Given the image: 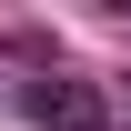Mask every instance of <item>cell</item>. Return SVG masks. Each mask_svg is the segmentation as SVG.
I'll return each instance as SVG.
<instances>
[{
  "label": "cell",
  "instance_id": "1",
  "mask_svg": "<svg viewBox=\"0 0 131 131\" xmlns=\"http://www.w3.org/2000/svg\"><path fill=\"white\" fill-rule=\"evenodd\" d=\"M20 111H30L40 131H111V101H101V81H81V71L20 81Z\"/></svg>",
  "mask_w": 131,
  "mask_h": 131
}]
</instances>
